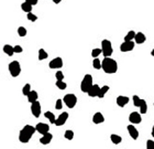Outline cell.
<instances>
[{
	"instance_id": "obj_1",
	"label": "cell",
	"mask_w": 154,
	"mask_h": 149,
	"mask_svg": "<svg viewBox=\"0 0 154 149\" xmlns=\"http://www.w3.org/2000/svg\"><path fill=\"white\" fill-rule=\"evenodd\" d=\"M35 127L31 126V125H25L24 127L22 128L20 133H19V140L22 144H28L30 142V139L32 138V136L35 133Z\"/></svg>"
},
{
	"instance_id": "obj_2",
	"label": "cell",
	"mask_w": 154,
	"mask_h": 149,
	"mask_svg": "<svg viewBox=\"0 0 154 149\" xmlns=\"http://www.w3.org/2000/svg\"><path fill=\"white\" fill-rule=\"evenodd\" d=\"M101 69L104 70V72L107 73V74H115L118 71L117 61L112 58H105L101 61Z\"/></svg>"
},
{
	"instance_id": "obj_3",
	"label": "cell",
	"mask_w": 154,
	"mask_h": 149,
	"mask_svg": "<svg viewBox=\"0 0 154 149\" xmlns=\"http://www.w3.org/2000/svg\"><path fill=\"white\" fill-rule=\"evenodd\" d=\"M94 85L93 82V76L91 74H86L84 79H83L82 83H80V90L83 93H88V91L90 90V87Z\"/></svg>"
},
{
	"instance_id": "obj_4",
	"label": "cell",
	"mask_w": 154,
	"mask_h": 149,
	"mask_svg": "<svg viewBox=\"0 0 154 149\" xmlns=\"http://www.w3.org/2000/svg\"><path fill=\"white\" fill-rule=\"evenodd\" d=\"M101 52L104 54L105 58H110L111 54L113 53V47H112V44L109 40L105 39V40L101 41Z\"/></svg>"
},
{
	"instance_id": "obj_5",
	"label": "cell",
	"mask_w": 154,
	"mask_h": 149,
	"mask_svg": "<svg viewBox=\"0 0 154 149\" xmlns=\"http://www.w3.org/2000/svg\"><path fill=\"white\" fill-rule=\"evenodd\" d=\"M8 70H9V73L12 77H18L21 74V65L18 61L10 62L9 65H8Z\"/></svg>"
},
{
	"instance_id": "obj_6",
	"label": "cell",
	"mask_w": 154,
	"mask_h": 149,
	"mask_svg": "<svg viewBox=\"0 0 154 149\" xmlns=\"http://www.w3.org/2000/svg\"><path fill=\"white\" fill-rule=\"evenodd\" d=\"M63 103L65 105L67 106L68 108H74L77 104V97H76L75 94H72V93H68L63 97Z\"/></svg>"
},
{
	"instance_id": "obj_7",
	"label": "cell",
	"mask_w": 154,
	"mask_h": 149,
	"mask_svg": "<svg viewBox=\"0 0 154 149\" xmlns=\"http://www.w3.org/2000/svg\"><path fill=\"white\" fill-rule=\"evenodd\" d=\"M64 65V63H63V59L57 56V58H54L52 61H50L49 63V67L50 69H53V70H57V69H62Z\"/></svg>"
},
{
	"instance_id": "obj_8",
	"label": "cell",
	"mask_w": 154,
	"mask_h": 149,
	"mask_svg": "<svg viewBox=\"0 0 154 149\" xmlns=\"http://www.w3.org/2000/svg\"><path fill=\"white\" fill-rule=\"evenodd\" d=\"M41 112H42V108H41V103L39 101L31 104V113L35 118H39L40 115H41Z\"/></svg>"
},
{
	"instance_id": "obj_9",
	"label": "cell",
	"mask_w": 154,
	"mask_h": 149,
	"mask_svg": "<svg viewBox=\"0 0 154 149\" xmlns=\"http://www.w3.org/2000/svg\"><path fill=\"white\" fill-rule=\"evenodd\" d=\"M35 130L41 135H45L50 131V126L45 123H38L35 126Z\"/></svg>"
},
{
	"instance_id": "obj_10",
	"label": "cell",
	"mask_w": 154,
	"mask_h": 149,
	"mask_svg": "<svg viewBox=\"0 0 154 149\" xmlns=\"http://www.w3.org/2000/svg\"><path fill=\"white\" fill-rule=\"evenodd\" d=\"M134 49V42L133 41H123V43L120 45V50L122 52H130Z\"/></svg>"
},
{
	"instance_id": "obj_11",
	"label": "cell",
	"mask_w": 154,
	"mask_h": 149,
	"mask_svg": "<svg viewBox=\"0 0 154 149\" xmlns=\"http://www.w3.org/2000/svg\"><path fill=\"white\" fill-rule=\"evenodd\" d=\"M68 119V113L67 112H64V113H62L60 116L56 118V120H55V125L56 126H63L65 123H66V120Z\"/></svg>"
},
{
	"instance_id": "obj_12",
	"label": "cell",
	"mask_w": 154,
	"mask_h": 149,
	"mask_svg": "<svg viewBox=\"0 0 154 149\" xmlns=\"http://www.w3.org/2000/svg\"><path fill=\"white\" fill-rule=\"evenodd\" d=\"M129 120H130V123H132V125L133 124H140L141 122H142L141 114L138 113V112H132V113L130 114Z\"/></svg>"
},
{
	"instance_id": "obj_13",
	"label": "cell",
	"mask_w": 154,
	"mask_h": 149,
	"mask_svg": "<svg viewBox=\"0 0 154 149\" xmlns=\"http://www.w3.org/2000/svg\"><path fill=\"white\" fill-rule=\"evenodd\" d=\"M127 129H128V131H129V135L131 136V138H132V139H134V140H136V139L139 138V130L136 129L134 125H132V124H131V125H129V126L127 127Z\"/></svg>"
},
{
	"instance_id": "obj_14",
	"label": "cell",
	"mask_w": 154,
	"mask_h": 149,
	"mask_svg": "<svg viewBox=\"0 0 154 149\" xmlns=\"http://www.w3.org/2000/svg\"><path fill=\"white\" fill-rule=\"evenodd\" d=\"M99 91H100V86H99L98 84H94L87 94H88V96H90V97H97L98 94H99Z\"/></svg>"
},
{
	"instance_id": "obj_15",
	"label": "cell",
	"mask_w": 154,
	"mask_h": 149,
	"mask_svg": "<svg viewBox=\"0 0 154 149\" xmlns=\"http://www.w3.org/2000/svg\"><path fill=\"white\" fill-rule=\"evenodd\" d=\"M52 139H53V135L51 134V133H47L45 135H42V137L40 138V142L42 145H49L52 142Z\"/></svg>"
},
{
	"instance_id": "obj_16",
	"label": "cell",
	"mask_w": 154,
	"mask_h": 149,
	"mask_svg": "<svg viewBox=\"0 0 154 149\" xmlns=\"http://www.w3.org/2000/svg\"><path fill=\"white\" fill-rule=\"evenodd\" d=\"M128 103H129V97H128V96L120 95V96L117 97V105H118L119 107H125Z\"/></svg>"
},
{
	"instance_id": "obj_17",
	"label": "cell",
	"mask_w": 154,
	"mask_h": 149,
	"mask_svg": "<svg viewBox=\"0 0 154 149\" xmlns=\"http://www.w3.org/2000/svg\"><path fill=\"white\" fill-rule=\"evenodd\" d=\"M104 122H105V117L100 112H97V113L94 114V116H93V123L94 124L98 125V124H101V123H104Z\"/></svg>"
},
{
	"instance_id": "obj_18",
	"label": "cell",
	"mask_w": 154,
	"mask_h": 149,
	"mask_svg": "<svg viewBox=\"0 0 154 149\" xmlns=\"http://www.w3.org/2000/svg\"><path fill=\"white\" fill-rule=\"evenodd\" d=\"M134 40H136V44H142L147 41V36H145L144 33L138 32V33H136V38H134Z\"/></svg>"
},
{
	"instance_id": "obj_19",
	"label": "cell",
	"mask_w": 154,
	"mask_h": 149,
	"mask_svg": "<svg viewBox=\"0 0 154 149\" xmlns=\"http://www.w3.org/2000/svg\"><path fill=\"white\" fill-rule=\"evenodd\" d=\"M28 97V102L30 104H32V103L36 102L38 101V98H39V94H38V92L36 91H31L30 92V94L27 96Z\"/></svg>"
},
{
	"instance_id": "obj_20",
	"label": "cell",
	"mask_w": 154,
	"mask_h": 149,
	"mask_svg": "<svg viewBox=\"0 0 154 149\" xmlns=\"http://www.w3.org/2000/svg\"><path fill=\"white\" fill-rule=\"evenodd\" d=\"M4 54L9 55V56H12V55L15 54V50H13V47L12 45H10V44H6V45H4Z\"/></svg>"
},
{
	"instance_id": "obj_21",
	"label": "cell",
	"mask_w": 154,
	"mask_h": 149,
	"mask_svg": "<svg viewBox=\"0 0 154 149\" xmlns=\"http://www.w3.org/2000/svg\"><path fill=\"white\" fill-rule=\"evenodd\" d=\"M110 140L112 142V144H115V145H119V144L122 142V137H121V136H119V135L112 134L110 136Z\"/></svg>"
},
{
	"instance_id": "obj_22",
	"label": "cell",
	"mask_w": 154,
	"mask_h": 149,
	"mask_svg": "<svg viewBox=\"0 0 154 149\" xmlns=\"http://www.w3.org/2000/svg\"><path fill=\"white\" fill-rule=\"evenodd\" d=\"M108 91H109V86H108V85H104L102 87H100V91H99V94H98V96H97V97L104 98L105 95L108 93Z\"/></svg>"
},
{
	"instance_id": "obj_23",
	"label": "cell",
	"mask_w": 154,
	"mask_h": 149,
	"mask_svg": "<svg viewBox=\"0 0 154 149\" xmlns=\"http://www.w3.org/2000/svg\"><path fill=\"white\" fill-rule=\"evenodd\" d=\"M21 9L22 11H24V12H27V13H29V12H32V9L33 7L31 6V4H29L28 2H23V4H21Z\"/></svg>"
},
{
	"instance_id": "obj_24",
	"label": "cell",
	"mask_w": 154,
	"mask_h": 149,
	"mask_svg": "<svg viewBox=\"0 0 154 149\" xmlns=\"http://www.w3.org/2000/svg\"><path fill=\"white\" fill-rule=\"evenodd\" d=\"M44 116L46 117L47 119L50 120V123L52 124H55V120H56V117H55V115H54L52 112H45L44 113Z\"/></svg>"
},
{
	"instance_id": "obj_25",
	"label": "cell",
	"mask_w": 154,
	"mask_h": 149,
	"mask_svg": "<svg viewBox=\"0 0 154 149\" xmlns=\"http://www.w3.org/2000/svg\"><path fill=\"white\" fill-rule=\"evenodd\" d=\"M49 58V54H47V52L44 50V49H40L39 50V60L40 61H43L45 59Z\"/></svg>"
},
{
	"instance_id": "obj_26",
	"label": "cell",
	"mask_w": 154,
	"mask_h": 149,
	"mask_svg": "<svg viewBox=\"0 0 154 149\" xmlns=\"http://www.w3.org/2000/svg\"><path fill=\"white\" fill-rule=\"evenodd\" d=\"M31 91H32V90H31V84L27 83L24 86H23V88H22V94L24 95V96H28Z\"/></svg>"
},
{
	"instance_id": "obj_27",
	"label": "cell",
	"mask_w": 154,
	"mask_h": 149,
	"mask_svg": "<svg viewBox=\"0 0 154 149\" xmlns=\"http://www.w3.org/2000/svg\"><path fill=\"white\" fill-rule=\"evenodd\" d=\"M134 38H136V32L131 30V31H129V32L127 33V36H125V41H133Z\"/></svg>"
},
{
	"instance_id": "obj_28",
	"label": "cell",
	"mask_w": 154,
	"mask_h": 149,
	"mask_svg": "<svg viewBox=\"0 0 154 149\" xmlns=\"http://www.w3.org/2000/svg\"><path fill=\"white\" fill-rule=\"evenodd\" d=\"M55 85H56V87H57L58 90H62V91H64L65 88L67 87V84L65 83L64 81H56Z\"/></svg>"
},
{
	"instance_id": "obj_29",
	"label": "cell",
	"mask_w": 154,
	"mask_h": 149,
	"mask_svg": "<svg viewBox=\"0 0 154 149\" xmlns=\"http://www.w3.org/2000/svg\"><path fill=\"white\" fill-rule=\"evenodd\" d=\"M142 98H140L138 95H133V104H134V106H136V107H140L141 106V104H142Z\"/></svg>"
},
{
	"instance_id": "obj_30",
	"label": "cell",
	"mask_w": 154,
	"mask_h": 149,
	"mask_svg": "<svg viewBox=\"0 0 154 149\" xmlns=\"http://www.w3.org/2000/svg\"><path fill=\"white\" fill-rule=\"evenodd\" d=\"M93 66H94V69L100 70V69H101V61H100V60H99L98 58L94 59V61H93Z\"/></svg>"
},
{
	"instance_id": "obj_31",
	"label": "cell",
	"mask_w": 154,
	"mask_h": 149,
	"mask_svg": "<svg viewBox=\"0 0 154 149\" xmlns=\"http://www.w3.org/2000/svg\"><path fill=\"white\" fill-rule=\"evenodd\" d=\"M147 112V104L145 101H142V104L140 106V114H145Z\"/></svg>"
},
{
	"instance_id": "obj_32",
	"label": "cell",
	"mask_w": 154,
	"mask_h": 149,
	"mask_svg": "<svg viewBox=\"0 0 154 149\" xmlns=\"http://www.w3.org/2000/svg\"><path fill=\"white\" fill-rule=\"evenodd\" d=\"M64 137L67 140H72L73 138H74V131L71 130V129H68V130L65 131V134H64Z\"/></svg>"
},
{
	"instance_id": "obj_33",
	"label": "cell",
	"mask_w": 154,
	"mask_h": 149,
	"mask_svg": "<svg viewBox=\"0 0 154 149\" xmlns=\"http://www.w3.org/2000/svg\"><path fill=\"white\" fill-rule=\"evenodd\" d=\"M101 53H102V52H101V49L96 47V49H93V51H91V56H93L94 59H96V58H98Z\"/></svg>"
},
{
	"instance_id": "obj_34",
	"label": "cell",
	"mask_w": 154,
	"mask_h": 149,
	"mask_svg": "<svg viewBox=\"0 0 154 149\" xmlns=\"http://www.w3.org/2000/svg\"><path fill=\"white\" fill-rule=\"evenodd\" d=\"M27 33H28V31H27V29H25L24 27H19L18 28V34L19 36H21V38H23V36H27Z\"/></svg>"
},
{
	"instance_id": "obj_35",
	"label": "cell",
	"mask_w": 154,
	"mask_h": 149,
	"mask_svg": "<svg viewBox=\"0 0 154 149\" xmlns=\"http://www.w3.org/2000/svg\"><path fill=\"white\" fill-rule=\"evenodd\" d=\"M27 18H28V20L31 22H35L36 20H38V17H36V15H34V13H32V12H29V13H27Z\"/></svg>"
},
{
	"instance_id": "obj_36",
	"label": "cell",
	"mask_w": 154,
	"mask_h": 149,
	"mask_svg": "<svg viewBox=\"0 0 154 149\" xmlns=\"http://www.w3.org/2000/svg\"><path fill=\"white\" fill-rule=\"evenodd\" d=\"M55 77H56V81H63V79H64V73L62 72V71H57V72L55 73Z\"/></svg>"
},
{
	"instance_id": "obj_37",
	"label": "cell",
	"mask_w": 154,
	"mask_h": 149,
	"mask_svg": "<svg viewBox=\"0 0 154 149\" xmlns=\"http://www.w3.org/2000/svg\"><path fill=\"white\" fill-rule=\"evenodd\" d=\"M62 107H63V99H57L55 103V108L60 110V109H62Z\"/></svg>"
},
{
	"instance_id": "obj_38",
	"label": "cell",
	"mask_w": 154,
	"mask_h": 149,
	"mask_svg": "<svg viewBox=\"0 0 154 149\" xmlns=\"http://www.w3.org/2000/svg\"><path fill=\"white\" fill-rule=\"evenodd\" d=\"M13 50H15V53H22L23 52V47L21 45H15Z\"/></svg>"
},
{
	"instance_id": "obj_39",
	"label": "cell",
	"mask_w": 154,
	"mask_h": 149,
	"mask_svg": "<svg viewBox=\"0 0 154 149\" xmlns=\"http://www.w3.org/2000/svg\"><path fill=\"white\" fill-rule=\"evenodd\" d=\"M147 149H154V142L153 140H147Z\"/></svg>"
},
{
	"instance_id": "obj_40",
	"label": "cell",
	"mask_w": 154,
	"mask_h": 149,
	"mask_svg": "<svg viewBox=\"0 0 154 149\" xmlns=\"http://www.w3.org/2000/svg\"><path fill=\"white\" fill-rule=\"evenodd\" d=\"M25 2H28L29 4H31V6H35V4H38V2H39V0H25Z\"/></svg>"
},
{
	"instance_id": "obj_41",
	"label": "cell",
	"mask_w": 154,
	"mask_h": 149,
	"mask_svg": "<svg viewBox=\"0 0 154 149\" xmlns=\"http://www.w3.org/2000/svg\"><path fill=\"white\" fill-rule=\"evenodd\" d=\"M54 4H61L62 2V0H52Z\"/></svg>"
},
{
	"instance_id": "obj_42",
	"label": "cell",
	"mask_w": 154,
	"mask_h": 149,
	"mask_svg": "<svg viewBox=\"0 0 154 149\" xmlns=\"http://www.w3.org/2000/svg\"><path fill=\"white\" fill-rule=\"evenodd\" d=\"M151 134H152V136L154 137V125H153V127H152V131H151Z\"/></svg>"
},
{
	"instance_id": "obj_43",
	"label": "cell",
	"mask_w": 154,
	"mask_h": 149,
	"mask_svg": "<svg viewBox=\"0 0 154 149\" xmlns=\"http://www.w3.org/2000/svg\"><path fill=\"white\" fill-rule=\"evenodd\" d=\"M151 55H152V56H154V49L152 50V51H151Z\"/></svg>"
}]
</instances>
